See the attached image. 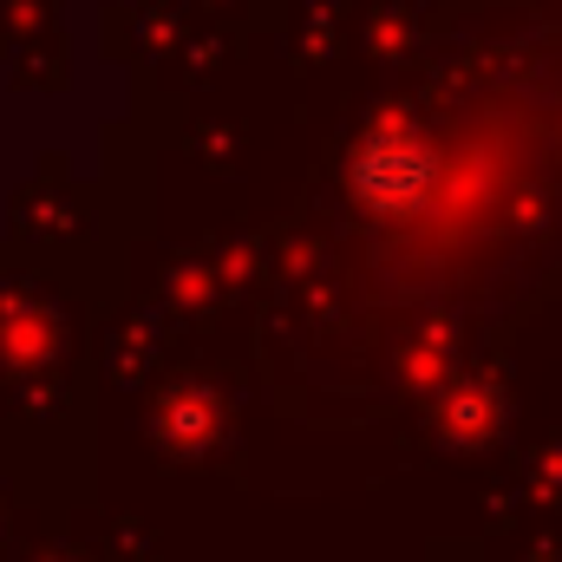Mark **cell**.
I'll return each mask as SVG.
<instances>
[]
</instances>
